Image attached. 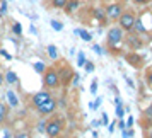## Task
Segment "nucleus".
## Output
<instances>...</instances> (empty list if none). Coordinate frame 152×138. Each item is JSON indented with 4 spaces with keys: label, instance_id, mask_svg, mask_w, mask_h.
<instances>
[{
    "label": "nucleus",
    "instance_id": "13",
    "mask_svg": "<svg viewBox=\"0 0 152 138\" xmlns=\"http://www.w3.org/2000/svg\"><path fill=\"white\" fill-rule=\"evenodd\" d=\"M46 49H48V55H50L51 60H56V58H58V49H56L53 44H48V48Z\"/></svg>",
    "mask_w": 152,
    "mask_h": 138
},
{
    "label": "nucleus",
    "instance_id": "5",
    "mask_svg": "<svg viewBox=\"0 0 152 138\" xmlns=\"http://www.w3.org/2000/svg\"><path fill=\"white\" fill-rule=\"evenodd\" d=\"M123 41V29L118 28V26H115V28H111L110 31H108V44H110V48L113 46H118L120 43Z\"/></svg>",
    "mask_w": 152,
    "mask_h": 138
},
{
    "label": "nucleus",
    "instance_id": "30",
    "mask_svg": "<svg viewBox=\"0 0 152 138\" xmlns=\"http://www.w3.org/2000/svg\"><path fill=\"white\" fill-rule=\"evenodd\" d=\"M4 82H5V75L0 72V87H2V84H4Z\"/></svg>",
    "mask_w": 152,
    "mask_h": 138
},
{
    "label": "nucleus",
    "instance_id": "28",
    "mask_svg": "<svg viewBox=\"0 0 152 138\" xmlns=\"http://www.w3.org/2000/svg\"><path fill=\"white\" fill-rule=\"evenodd\" d=\"M145 114H147V116H149V118H152V104H151V106H149V109L145 111Z\"/></svg>",
    "mask_w": 152,
    "mask_h": 138
},
{
    "label": "nucleus",
    "instance_id": "7",
    "mask_svg": "<svg viewBox=\"0 0 152 138\" xmlns=\"http://www.w3.org/2000/svg\"><path fill=\"white\" fill-rule=\"evenodd\" d=\"M55 109H56V99L55 97H51L50 101H46V102L43 104L39 109H36V113H38L41 118H45V116H53Z\"/></svg>",
    "mask_w": 152,
    "mask_h": 138
},
{
    "label": "nucleus",
    "instance_id": "32",
    "mask_svg": "<svg viewBox=\"0 0 152 138\" xmlns=\"http://www.w3.org/2000/svg\"><path fill=\"white\" fill-rule=\"evenodd\" d=\"M94 51H96V53H103V49L99 48V46H94Z\"/></svg>",
    "mask_w": 152,
    "mask_h": 138
},
{
    "label": "nucleus",
    "instance_id": "8",
    "mask_svg": "<svg viewBox=\"0 0 152 138\" xmlns=\"http://www.w3.org/2000/svg\"><path fill=\"white\" fill-rule=\"evenodd\" d=\"M58 75H60V82L62 84H69L72 75H74V72H72V68H69V67L65 65L62 68H58Z\"/></svg>",
    "mask_w": 152,
    "mask_h": 138
},
{
    "label": "nucleus",
    "instance_id": "15",
    "mask_svg": "<svg viewBox=\"0 0 152 138\" xmlns=\"http://www.w3.org/2000/svg\"><path fill=\"white\" fill-rule=\"evenodd\" d=\"M67 2H69V0H51V4H53L55 9H65Z\"/></svg>",
    "mask_w": 152,
    "mask_h": 138
},
{
    "label": "nucleus",
    "instance_id": "27",
    "mask_svg": "<svg viewBox=\"0 0 152 138\" xmlns=\"http://www.w3.org/2000/svg\"><path fill=\"white\" fill-rule=\"evenodd\" d=\"M116 114H118V116H120V118L123 116V107H121V104H120V106H118V107H116Z\"/></svg>",
    "mask_w": 152,
    "mask_h": 138
},
{
    "label": "nucleus",
    "instance_id": "21",
    "mask_svg": "<svg viewBox=\"0 0 152 138\" xmlns=\"http://www.w3.org/2000/svg\"><path fill=\"white\" fill-rule=\"evenodd\" d=\"M87 63V60H86V55L84 53H79V67H84Z\"/></svg>",
    "mask_w": 152,
    "mask_h": 138
},
{
    "label": "nucleus",
    "instance_id": "33",
    "mask_svg": "<svg viewBox=\"0 0 152 138\" xmlns=\"http://www.w3.org/2000/svg\"><path fill=\"white\" fill-rule=\"evenodd\" d=\"M132 124H133V118H128V126H132ZM128 126H126V128H128Z\"/></svg>",
    "mask_w": 152,
    "mask_h": 138
},
{
    "label": "nucleus",
    "instance_id": "14",
    "mask_svg": "<svg viewBox=\"0 0 152 138\" xmlns=\"http://www.w3.org/2000/svg\"><path fill=\"white\" fill-rule=\"evenodd\" d=\"M5 80H7L9 84H14V82H17V75H15L14 72H10V70H9L7 73H5Z\"/></svg>",
    "mask_w": 152,
    "mask_h": 138
},
{
    "label": "nucleus",
    "instance_id": "2",
    "mask_svg": "<svg viewBox=\"0 0 152 138\" xmlns=\"http://www.w3.org/2000/svg\"><path fill=\"white\" fill-rule=\"evenodd\" d=\"M43 85H45V90H48V92L50 90L58 89V87L62 85L56 67H46L45 73H43Z\"/></svg>",
    "mask_w": 152,
    "mask_h": 138
},
{
    "label": "nucleus",
    "instance_id": "4",
    "mask_svg": "<svg viewBox=\"0 0 152 138\" xmlns=\"http://www.w3.org/2000/svg\"><path fill=\"white\" fill-rule=\"evenodd\" d=\"M51 97L53 96L50 94L48 90H39V92H34V94L31 96V104H33L34 109H39L43 104L46 102V101H50Z\"/></svg>",
    "mask_w": 152,
    "mask_h": 138
},
{
    "label": "nucleus",
    "instance_id": "10",
    "mask_svg": "<svg viewBox=\"0 0 152 138\" xmlns=\"http://www.w3.org/2000/svg\"><path fill=\"white\" fill-rule=\"evenodd\" d=\"M126 43H128V48L130 49H138L140 46H142V41H140L138 38H132V36L128 38V41Z\"/></svg>",
    "mask_w": 152,
    "mask_h": 138
},
{
    "label": "nucleus",
    "instance_id": "16",
    "mask_svg": "<svg viewBox=\"0 0 152 138\" xmlns=\"http://www.w3.org/2000/svg\"><path fill=\"white\" fill-rule=\"evenodd\" d=\"M34 70L38 72V73H45L46 65H45V63H41V62H38V63H34Z\"/></svg>",
    "mask_w": 152,
    "mask_h": 138
},
{
    "label": "nucleus",
    "instance_id": "9",
    "mask_svg": "<svg viewBox=\"0 0 152 138\" xmlns=\"http://www.w3.org/2000/svg\"><path fill=\"white\" fill-rule=\"evenodd\" d=\"M9 118V106L0 101V126H4Z\"/></svg>",
    "mask_w": 152,
    "mask_h": 138
},
{
    "label": "nucleus",
    "instance_id": "6",
    "mask_svg": "<svg viewBox=\"0 0 152 138\" xmlns=\"http://www.w3.org/2000/svg\"><path fill=\"white\" fill-rule=\"evenodd\" d=\"M104 14H106V19H111V21H118L120 15L123 14V7L120 4H110L104 9Z\"/></svg>",
    "mask_w": 152,
    "mask_h": 138
},
{
    "label": "nucleus",
    "instance_id": "23",
    "mask_svg": "<svg viewBox=\"0 0 152 138\" xmlns=\"http://www.w3.org/2000/svg\"><path fill=\"white\" fill-rule=\"evenodd\" d=\"M84 67H86V72H94V63L87 62L86 65H84Z\"/></svg>",
    "mask_w": 152,
    "mask_h": 138
},
{
    "label": "nucleus",
    "instance_id": "11",
    "mask_svg": "<svg viewBox=\"0 0 152 138\" xmlns=\"http://www.w3.org/2000/svg\"><path fill=\"white\" fill-rule=\"evenodd\" d=\"M7 99H9V102H10L12 107H17L19 106V97L14 94V90H9L7 92Z\"/></svg>",
    "mask_w": 152,
    "mask_h": 138
},
{
    "label": "nucleus",
    "instance_id": "22",
    "mask_svg": "<svg viewBox=\"0 0 152 138\" xmlns=\"http://www.w3.org/2000/svg\"><path fill=\"white\" fill-rule=\"evenodd\" d=\"M45 126H46V119H39V121H38V130L45 131Z\"/></svg>",
    "mask_w": 152,
    "mask_h": 138
},
{
    "label": "nucleus",
    "instance_id": "12",
    "mask_svg": "<svg viewBox=\"0 0 152 138\" xmlns=\"http://www.w3.org/2000/svg\"><path fill=\"white\" fill-rule=\"evenodd\" d=\"M77 7H79V2H77V0H69V2H67V5H65V12L70 14V12H74Z\"/></svg>",
    "mask_w": 152,
    "mask_h": 138
},
{
    "label": "nucleus",
    "instance_id": "31",
    "mask_svg": "<svg viewBox=\"0 0 152 138\" xmlns=\"http://www.w3.org/2000/svg\"><path fill=\"white\" fill-rule=\"evenodd\" d=\"M96 85H97V82L94 80V82H92V87H91V90H92V94H96Z\"/></svg>",
    "mask_w": 152,
    "mask_h": 138
},
{
    "label": "nucleus",
    "instance_id": "24",
    "mask_svg": "<svg viewBox=\"0 0 152 138\" xmlns=\"http://www.w3.org/2000/svg\"><path fill=\"white\" fill-rule=\"evenodd\" d=\"M0 55H2V56H5V60H12V56L9 55V53L5 51V49H0Z\"/></svg>",
    "mask_w": 152,
    "mask_h": 138
},
{
    "label": "nucleus",
    "instance_id": "1",
    "mask_svg": "<svg viewBox=\"0 0 152 138\" xmlns=\"http://www.w3.org/2000/svg\"><path fill=\"white\" fill-rule=\"evenodd\" d=\"M63 130H65V119L62 116H51L46 119V126H45V133L48 138H60Z\"/></svg>",
    "mask_w": 152,
    "mask_h": 138
},
{
    "label": "nucleus",
    "instance_id": "25",
    "mask_svg": "<svg viewBox=\"0 0 152 138\" xmlns=\"http://www.w3.org/2000/svg\"><path fill=\"white\" fill-rule=\"evenodd\" d=\"M5 10H7V4L4 2V4H2V9H0V17H2V15L5 14Z\"/></svg>",
    "mask_w": 152,
    "mask_h": 138
},
{
    "label": "nucleus",
    "instance_id": "26",
    "mask_svg": "<svg viewBox=\"0 0 152 138\" xmlns=\"http://www.w3.org/2000/svg\"><path fill=\"white\" fill-rule=\"evenodd\" d=\"M15 138H29V135L26 133V131H22V133H17V135H15Z\"/></svg>",
    "mask_w": 152,
    "mask_h": 138
},
{
    "label": "nucleus",
    "instance_id": "20",
    "mask_svg": "<svg viewBox=\"0 0 152 138\" xmlns=\"http://www.w3.org/2000/svg\"><path fill=\"white\" fill-rule=\"evenodd\" d=\"M51 28L55 29V31H62L63 24H62V22H56V21H51Z\"/></svg>",
    "mask_w": 152,
    "mask_h": 138
},
{
    "label": "nucleus",
    "instance_id": "29",
    "mask_svg": "<svg viewBox=\"0 0 152 138\" xmlns=\"http://www.w3.org/2000/svg\"><path fill=\"white\" fill-rule=\"evenodd\" d=\"M145 138H152V128H149V130L145 131Z\"/></svg>",
    "mask_w": 152,
    "mask_h": 138
},
{
    "label": "nucleus",
    "instance_id": "17",
    "mask_svg": "<svg viewBox=\"0 0 152 138\" xmlns=\"http://www.w3.org/2000/svg\"><path fill=\"white\" fill-rule=\"evenodd\" d=\"M79 36L82 38L84 41H91V39H92V36H91L87 31H79Z\"/></svg>",
    "mask_w": 152,
    "mask_h": 138
},
{
    "label": "nucleus",
    "instance_id": "3",
    "mask_svg": "<svg viewBox=\"0 0 152 138\" xmlns=\"http://www.w3.org/2000/svg\"><path fill=\"white\" fill-rule=\"evenodd\" d=\"M135 21H137V17L133 12L130 10H126L123 14L120 15V19H118V28H121L123 31H132L133 26H135Z\"/></svg>",
    "mask_w": 152,
    "mask_h": 138
},
{
    "label": "nucleus",
    "instance_id": "34",
    "mask_svg": "<svg viewBox=\"0 0 152 138\" xmlns=\"http://www.w3.org/2000/svg\"><path fill=\"white\" fill-rule=\"evenodd\" d=\"M133 2H135V4H145L147 0H133Z\"/></svg>",
    "mask_w": 152,
    "mask_h": 138
},
{
    "label": "nucleus",
    "instance_id": "18",
    "mask_svg": "<svg viewBox=\"0 0 152 138\" xmlns=\"http://www.w3.org/2000/svg\"><path fill=\"white\" fill-rule=\"evenodd\" d=\"M12 31H14L17 36H21L22 34V28H21V24L19 22H14V26H12Z\"/></svg>",
    "mask_w": 152,
    "mask_h": 138
},
{
    "label": "nucleus",
    "instance_id": "19",
    "mask_svg": "<svg viewBox=\"0 0 152 138\" xmlns=\"http://www.w3.org/2000/svg\"><path fill=\"white\" fill-rule=\"evenodd\" d=\"M94 15H96V19H99V21H104V19H106L104 10H96V12H94Z\"/></svg>",
    "mask_w": 152,
    "mask_h": 138
}]
</instances>
